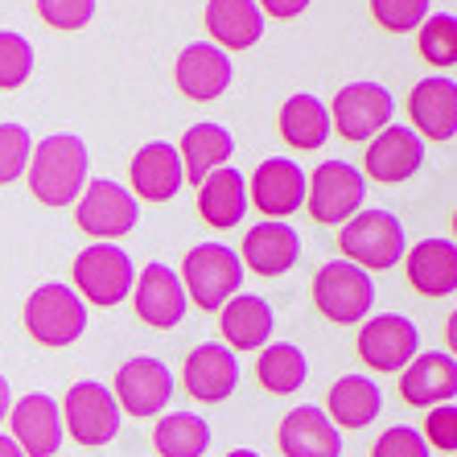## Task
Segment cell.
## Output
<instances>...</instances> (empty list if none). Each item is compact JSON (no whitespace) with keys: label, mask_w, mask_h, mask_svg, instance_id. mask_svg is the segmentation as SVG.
Returning <instances> with one entry per match:
<instances>
[{"label":"cell","mask_w":457,"mask_h":457,"mask_svg":"<svg viewBox=\"0 0 457 457\" xmlns=\"http://www.w3.org/2000/svg\"><path fill=\"white\" fill-rule=\"evenodd\" d=\"M87 173H91V153L75 132H54V137L37 140L29 157V194L50 211H62V206H75L79 194L87 186Z\"/></svg>","instance_id":"cell-1"},{"label":"cell","mask_w":457,"mask_h":457,"mask_svg":"<svg viewBox=\"0 0 457 457\" xmlns=\"http://www.w3.org/2000/svg\"><path fill=\"white\" fill-rule=\"evenodd\" d=\"M338 252L346 264L362 268V272H387L404 260L408 239H404V223L383 206H362L354 219L338 227Z\"/></svg>","instance_id":"cell-2"},{"label":"cell","mask_w":457,"mask_h":457,"mask_svg":"<svg viewBox=\"0 0 457 457\" xmlns=\"http://www.w3.org/2000/svg\"><path fill=\"white\" fill-rule=\"evenodd\" d=\"M21 321H25V334H29L37 346H46V351H66V346H75L87 334V305L71 285L50 280V285L33 288L29 297H25Z\"/></svg>","instance_id":"cell-3"},{"label":"cell","mask_w":457,"mask_h":457,"mask_svg":"<svg viewBox=\"0 0 457 457\" xmlns=\"http://www.w3.org/2000/svg\"><path fill=\"white\" fill-rule=\"evenodd\" d=\"M244 260L239 252L227 244H198L190 247V255L181 260V288L186 301L203 309V313H219L227 301L244 288Z\"/></svg>","instance_id":"cell-4"},{"label":"cell","mask_w":457,"mask_h":457,"mask_svg":"<svg viewBox=\"0 0 457 457\" xmlns=\"http://www.w3.org/2000/svg\"><path fill=\"white\" fill-rule=\"evenodd\" d=\"M313 305L326 321L334 326H359V321L371 318L375 309V285L371 272L346 264V260H330L313 272Z\"/></svg>","instance_id":"cell-5"},{"label":"cell","mask_w":457,"mask_h":457,"mask_svg":"<svg viewBox=\"0 0 457 457\" xmlns=\"http://www.w3.org/2000/svg\"><path fill=\"white\" fill-rule=\"evenodd\" d=\"M75 293L83 297V305H99V309H116L132 297V280L137 268L128 260L124 247L116 244H87L75 255Z\"/></svg>","instance_id":"cell-6"},{"label":"cell","mask_w":457,"mask_h":457,"mask_svg":"<svg viewBox=\"0 0 457 457\" xmlns=\"http://www.w3.org/2000/svg\"><path fill=\"white\" fill-rule=\"evenodd\" d=\"M62 428L75 436V445L83 449H104L120 436L124 412H120L116 395L107 383L96 379H79L71 392L62 395Z\"/></svg>","instance_id":"cell-7"},{"label":"cell","mask_w":457,"mask_h":457,"mask_svg":"<svg viewBox=\"0 0 457 457\" xmlns=\"http://www.w3.org/2000/svg\"><path fill=\"white\" fill-rule=\"evenodd\" d=\"M305 186V211L313 223L321 227H342L346 219L362 211L367 198V178L354 170L351 161H321L318 170L309 173Z\"/></svg>","instance_id":"cell-8"},{"label":"cell","mask_w":457,"mask_h":457,"mask_svg":"<svg viewBox=\"0 0 457 457\" xmlns=\"http://www.w3.org/2000/svg\"><path fill=\"white\" fill-rule=\"evenodd\" d=\"M395 116V99L383 83L371 79H359V83H346L334 96L330 104V132H338L342 140L351 145H367L371 137H379L383 128L392 124Z\"/></svg>","instance_id":"cell-9"},{"label":"cell","mask_w":457,"mask_h":457,"mask_svg":"<svg viewBox=\"0 0 457 457\" xmlns=\"http://www.w3.org/2000/svg\"><path fill=\"white\" fill-rule=\"evenodd\" d=\"M137 219H140V203L132 198L128 186H120L112 178L87 181L75 203V227L83 235H91L96 244H112L120 235H128L137 227Z\"/></svg>","instance_id":"cell-10"},{"label":"cell","mask_w":457,"mask_h":457,"mask_svg":"<svg viewBox=\"0 0 457 457\" xmlns=\"http://www.w3.org/2000/svg\"><path fill=\"white\" fill-rule=\"evenodd\" d=\"M112 395H116L124 416L153 420L173 400V371L161 359H153V354H137V359L120 362L116 379H112Z\"/></svg>","instance_id":"cell-11"},{"label":"cell","mask_w":457,"mask_h":457,"mask_svg":"<svg viewBox=\"0 0 457 457\" xmlns=\"http://www.w3.org/2000/svg\"><path fill=\"white\" fill-rule=\"evenodd\" d=\"M359 359L379 375H400L420 354V330L404 313H379L359 321Z\"/></svg>","instance_id":"cell-12"},{"label":"cell","mask_w":457,"mask_h":457,"mask_svg":"<svg viewBox=\"0 0 457 457\" xmlns=\"http://www.w3.org/2000/svg\"><path fill=\"white\" fill-rule=\"evenodd\" d=\"M305 170L293 157H268L247 178V206H255L264 219L285 223L288 214H297L305 206Z\"/></svg>","instance_id":"cell-13"},{"label":"cell","mask_w":457,"mask_h":457,"mask_svg":"<svg viewBox=\"0 0 457 457\" xmlns=\"http://www.w3.org/2000/svg\"><path fill=\"white\" fill-rule=\"evenodd\" d=\"M4 420H9V436L21 445L25 457H58L66 428H62V408H58L54 395L29 392L21 400H12Z\"/></svg>","instance_id":"cell-14"},{"label":"cell","mask_w":457,"mask_h":457,"mask_svg":"<svg viewBox=\"0 0 457 457\" xmlns=\"http://www.w3.org/2000/svg\"><path fill=\"white\" fill-rule=\"evenodd\" d=\"M425 165V140L416 137L408 124H387L379 137L367 140V157H362V178L379 181V186H404Z\"/></svg>","instance_id":"cell-15"},{"label":"cell","mask_w":457,"mask_h":457,"mask_svg":"<svg viewBox=\"0 0 457 457\" xmlns=\"http://www.w3.org/2000/svg\"><path fill=\"white\" fill-rule=\"evenodd\" d=\"M231 79H235L231 54L219 50L214 42H190L173 62V83L194 104H214L219 96H227Z\"/></svg>","instance_id":"cell-16"},{"label":"cell","mask_w":457,"mask_h":457,"mask_svg":"<svg viewBox=\"0 0 457 457\" xmlns=\"http://www.w3.org/2000/svg\"><path fill=\"white\" fill-rule=\"evenodd\" d=\"M132 309L137 318L153 330H173L186 318V288H181V277L170 264H145L140 277L132 280Z\"/></svg>","instance_id":"cell-17"},{"label":"cell","mask_w":457,"mask_h":457,"mask_svg":"<svg viewBox=\"0 0 457 457\" xmlns=\"http://www.w3.org/2000/svg\"><path fill=\"white\" fill-rule=\"evenodd\" d=\"M186 186L181 157L170 140H149L140 145L132 165H128V190L137 203H173Z\"/></svg>","instance_id":"cell-18"},{"label":"cell","mask_w":457,"mask_h":457,"mask_svg":"<svg viewBox=\"0 0 457 457\" xmlns=\"http://www.w3.org/2000/svg\"><path fill=\"white\" fill-rule=\"evenodd\" d=\"M181 387L198 404H223L239 387V359L227 351L223 342H203L181 362Z\"/></svg>","instance_id":"cell-19"},{"label":"cell","mask_w":457,"mask_h":457,"mask_svg":"<svg viewBox=\"0 0 457 457\" xmlns=\"http://www.w3.org/2000/svg\"><path fill=\"white\" fill-rule=\"evenodd\" d=\"M408 120L420 140L449 145L457 137V83L449 75H428L408 96Z\"/></svg>","instance_id":"cell-20"},{"label":"cell","mask_w":457,"mask_h":457,"mask_svg":"<svg viewBox=\"0 0 457 457\" xmlns=\"http://www.w3.org/2000/svg\"><path fill=\"white\" fill-rule=\"evenodd\" d=\"M400 400L408 408H436L457 400V359L453 351H420L400 371Z\"/></svg>","instance_id":"cell-21"},{"label":"cell","mask_w":457,"mask_h":457,"mask_svg":"<svg viewBox=\"0 0 457 457\" xmlns=\"http://www.w3.org/2000/svg\"><path fill=\"white\" fill-rule=\"evenodd\" d=\"M239 260L244 268H252L255 277H285L293 272L301 260V235L297 227L280 223V219H268V223L247 227L244 247H239Z\"/></svg>","instance_id":"cell-22"},{"label":"cell","mask_w":457,"mask_h":457,"mask_svg":"<svg viewBox=\"0 0 457 457\" xmlns=\"http://www.w3.org/2000/svg\"><path fill=\"white\" fill-rule=\"evenodd\" d=\"M272 305L255 293H235L223 309H219V330H223V346L231 354H252L264 351L272 338Z\"/></svg>","instance_id":"cell-23"},{"label":"cell","mask_w":457,"mask_h":457,"mask_svg":"<svg viewBox=\"0 0 457 457\" xmlns=\"http://www.w3.org/2000/svg\"><path fill=\"white\" fill-rule=\"evenodd\" d=\"M277 445L285 457H342V433L318 404H301L280 420Z\"/></svg>","instance_id":"cell-24"},{"label":"cell","mask_w":457,"mask_h":457,"mask_svg":"<svg viewBox=\"0 0 457 457\" xmlns=\"http://www.w3.org/2000/svg\"><path fill=\"white\" fill-rule=\"evenodd\" d=\"M404 277L420 297H453L457 293V244L453 239H420L404 252Z\"/></svg>","instance_id":"cell-25"},{"label":"cell","mask_w":457,"mask_h":457,"mask_svg":"<svg viewBox=\"0 0 457 457\" xmlns=\"http://www.w3.org/2000/svg\"><path fill=\"white\" fill-rule=\"evenodd\" d=\"M181 157V173L190 186H203L214 170L231 165L235 157V137L227 132L223 124H194L181 132V140L173 145Z\"/></svg>","instance_id":"cell-26"},{"label":"cell","mask_w":457,"mask_h":457,"mask_svg":"<svg viewBox=\"0 0 457 457\" xmlns=\"http://www.w3.org/2000/svg\"><path fill=\"white\" fill-rule=\"evenodd\" d=\"M268 21L255 9V0H206V33L219 50H252L264 37Z\"/></svg>","instance_id":"cell-27"},{"label":"cell","mask_w":457,"mask_h":457,"mask_svg":"<svg viewBox=\"0 0 457 457\" xmlns=\"http://www.w3.org/2000/svg\"><path fill=\"white\" fill-rule=\"evenodd\" d=\"M379 408H383V392L371 375H342V379L330 383L321 412L330 416V425L342 433V428H367L379 416Z\"/></svg>","instance_id":"cell-28"},{"label":"cell","mask_w":457,"mask_h":457,"mask_svg":"<svg viewBox=\"0 0 457 457\" xmlns=\"http://www.w3.org/2000/svg\"><path fill=\"white\" fill-rule=\"evenodd\" d=\"M280 137H285L288 149L297 153H318L326 140L334 137L330 132V107L321 104L318 96H309V91H297V96H288L280 104Z\"/></svg>","instance_id":"cell-29"},{"label":"cell","mask_w":457,"mask_h":457,"mask_svg":"<svg viewBox=\"0 0 457 457\" xmlns=\"http://www.w3.org/2000/svg\"><path fill=\"white\" fill-rule=\"evenodd\" d=\"M198 214H203V223L219 227V231L244 223V214H247V178L244 173L231 170V165L214 170L211 178L198 186Z\"/></svg>","instance_id":"cell-30"},{"label":"cell","mask_w":457,"mask_h":457,"mask_svg":"<svg viewBox=\"0 0 457 457\" xmlns=\"http://www.w3.org/2000/svg\"><path fill=\"white\" fill-rule=\"evenodd\" d=\"M255 379L272 395H293L309 379L305 351L293 346V342H268L264 351H260V359H255Z\"/></svg>","instance_id":"cell-31"},{"label":"cell","mask_w":457,"mask_h":457,"mask_svg":"<svg viewBox=\"0 0 457 457\" xmlns=\"http://www.w3.org/2000/svg\"><path fill=\"white\" fill-rule=\"evenodd\" d=\"M153 449L161 457H203L211 449V425L194 412H161L153 428Z\"/></svg>","instance_id":"cell-32"},{"label":"cell","mask_w":457,"mask_h":457,"mask_svg":"<svg viewBox=\"0 0 457 457\" xmlns=\"http://www.w3.org/2000/svg\"><path fill=\"white\" fill-rule=\"evenodd\" d=\"M416 50L436 71H453L457 66V17L453 12H428L420 29H416Z\"/></svg>","instance_id":"cell-33"},{"label":"cell","mask_w":457,"mask_h":457,"mask_svg":"<svg viewBox=\"0 0 457 457\" xmlns=\"http://www.w3.org/2000/svg\"><path fill=\"white\" fill-rule=\"evenodd\" d=\"M33 42L17 29H0V91H17L33 75Z\"/></svg>","instance_id":"cell-34"},{"label":"cell","mask_w":457,"mask_h":457,"mask_svg":"<svg viewBox=\"0 0 457 457\" xmlns=\"http://www.w3.org/2000/svg\"><path fill=\"white\" fill-rule=\"evenodd\" d=\"M33 157V137L25 124H0V186L25 178Z\"/></svg>","instance_id":"cell-35"},{"label":"cell","mask_w":457,"mask_h":457,"mask_svg":"<svg viewBox=\"0 0 457 457\" xmlns=\"http://www.w3.org/2000/svg\"><path fill=\"white\" fill-rule=\"evenodd\" d=\"M33 9L42 17L50 29H62V33H79L87 25L96 21V0H33Z\"/></svg>","instance_id":"cell-36"},{"label":"cell","mask_w":457,"mask_h":457,"mask_svg":"<svg viewBox=\"0 0 457 457\" xmlns=\"http://www.w3.org/2000/svg\"><path fill=\"white\" fill-rule=\"evenodd\" d=\"M371 17L387 33H412L428 17V0H371Z\"/></svg>","instance_id":"cell-37"},{"label":"cell","mask_w":457,"mask_h":457,"mask_svg":"<svg viewBox=\"0 0 457 457\" xmlns=\"http://www.w3.org/2000/svg\"><path fill=\"white\" fill-rule=\"evenodd\" d=\"M428 453H433V449L425 445L420 428H412V425L383 428L379 441L371 445V457H428Z\"/></svg>","instance_id":"cell-38"},{"label":"cell","mask_w":457,"mask_h":457,"mask_svg":"<svg viewBox=\"0 0 457 457\" xmlns=\"http://www.w3.org/2000/svg\"><path fill=\"white\" fill-rule=\"evenodd\" d=\"M425 445L436 453H457V404H436L425 416Z\"/></svg>","instance_id":"cell-39"},{"label":"cell","mask_w":457,"mask_h":457,"mask_svg":"<svg viewBox=\"0 0 457 457\" xmlns=\"http://www.w3.org/2000/svg\"><path fill=\"white\" fill-rule=\"evenodd\" d=\"M309 4H313V0H255V9L264 12V21L268 17H272V21H293V17H301Z\"/></svg>","instance_id":"cell-40"},{"label":"cell","mask_w":457,"mask_h":457,"mask_svg":"<svg viewBox=\"0 0 457 457\" xmlns=\"http://www.w3.org/2000/svg\"><path fill=\"white\" fill-rule=\"evenodd\" d=\"M0 457H25V453H21V445H17V441H12L9 433H0Z\"/></svg>","instance_id":"cell-41"},{"label":"cell","mask_w":457,"mask_h":457,"mask_svg":"<svg viewBox=\"0 0 457 457\" xmlns=\"http://www.w3.org/2000/svg\"><path fill=\"white\" fill-rule=\"evenodd\" d=\"M9 408H12V392H9V379L0 375V420L9 416Z\"/></svg>","instance_id":"cell-42"},{"label":"cell","mask_w":457,"mask_h":457,"mask_svg":"<svg viewBox=\"0 0 457 457\" xmlns=\"http://www.w3.org/2000/svg\"><path fill=\"white\" fill-rule=\"evenodd\" d=\"M227 457H260V453H255V449H231Z\"/></svg>","instance_id":"cell-43"}]
</instances>
